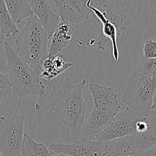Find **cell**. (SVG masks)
Listing matches in <instances>:
<instances>
[{
  "label": "cell",
  "instance_id": "cell-2",
  "mask_svg": "<svg viewBox=\"0 0 156 156\" xmlns=\"http://www.w3.org/2000/svg\"><path fill=\"white\" fill-rule=\"evenodd\" d=\"M24 21L15 40V51L30 68L39 74L41 62L48 56L49 35L34 15Z\"/></svg>",
  "mask_w": 156,
  "mask_h": 156
},
{
  "label": "cell",
  "instance_id": "cell-24",
  "mask_svg": "<svg viewBox=\"0 0 156 156\" xmlns=\"http://www.w3.org/2000/svg\"><path fill=\"white\" fill-rule=\"evenodd\" d=\"M142 156H156V145L151 149L145 151L142 154Z\"/></svg>",
  "mask_w": 156,
  "mask_h": 156
},
{
  "label": "cell",
  "instance_id": "cell-34",
  "mask_svg": "<svg viewBox=\"0 0 156 156\" xmlns=\"http://www.w3.org/2000/svg\"><path fill=\"white\" fill-rule=\"evenodd\" d=\"M155 76H156V74H155Z\"/></svg>",
  "mask_w": 156,
  "mask_h": 156
},
{
  "label": "cell",
  "instance_id": "cell-6",
  "mask_svg": "<svg viewBox=\"0 0 156 156\" xmlns=\"http://www.w3.org/2000/svg\"><path fill=\"white\" fill-rule=\"evenodd\" d=\"M143 118L147 117L124 106L116 116L112 123L103 132L95 136L96 141L105 143L134 135L136 124Z\"/></svg>",
  "mask_w": 156,
  "mask_h": 156
},
{
  "label": "cell",
  "instance_id": "cell-28",
  "mask_svg": "<svg viewBox=\"0 0 156 156\" xmlns=\"http://www.w3.org/2000/svg\"><path fill=\"white\" fill-rule=\"evenodd\" d=\"M152 111H156V91L154 94V98H153V103H152V108H151Z\"/></svg>",
  "mask_w": 156,
  "mask_h": 156
},
{
  "label": "cell",
  "instance_id": "cell-30",
  "mask_svg": "<svg viewBox=\"0 0 156 156\" xmlns=\"http://www.w3.org/2000/svg\"><path fill=\"white\" fill-rule=\"evenodd\" d=\"M53 156H70V155H64V154H53Z\"/></svg>",
  "mask_w": 156,
  "mask_h": 156
},
{
  "label": "cell",
  "instance_id": "cell-12",
  "mask_svg": "<svg viewBox=\"0 0 156 156\" xmlns=\"http://www.w3.org/2000/svg\"><path fill=\"white\" fill-rule=\"evenodd\" d=\"M33 14L40 20L50 36L59 24L60 17L52 9L50 0H28Z\"/></svg>",
  "mask_w": 156,
  "mask_h": 156
},
{
  "label": "cell",
  "instance_id": "cell-4",
  "mask_svg": "<svg viewBox=\"0 0 156 156\" xmlns=\"http://www.w3.org/2000/svg\"><path fill=\"white\" fill-rule=\"evenodd\" d=\"M155 91L156 76L136 72L126 79L121 102L126 108L149 118Z\"/></svg>",
  "mask_w": 156,
  "mask_h": 156
},
{
  "label": "cell",
  "instance_id": "cell-7",
  "mask_svg": "<svg viewBox=\"0 0 156 156\" xmlns=\"http://www.w3.org/2000/svg\"><path fill=\"white\" fill-rule=\"evenodd\" d=\"M93 0H88L87 2V6L91 10V12L95 15L97 19L101 22L100 33H99L98 40H94V42H87L82 43L80 41H78L81 45H88L91 46L93 44H95L98 50H105L106 46L108 42L111 43L112 46V54L114 58V62H117L120 59V52H119L118 46H117V38H118V33H117V27L114 23L111 22L101 12L99 8L95 7L92 5Z\"/></svg>",
  "mask_w": 156,
  "mask_h": 156
},
{
  "label": "cell",
  "instance_id": "cell-23",
  "mask_svg": "<svg viewBox=\"0 0 156 156\" xmlns=\"http://www.w3.org/2000/svg\"><path fill=\"white\" fill-rule=\"evenodd\" d=\"M12 89V85L7 76L0 72V90Z\"/></svg>",
  "mask_w": 156,
  "mask_h": 156
},
{
  "label": "cell",
  "instance_id": "cell-31",
  "mask_svg": "<svg viewBox=\"0 0 156 156\" xmlns=\"http://www.w3.org/2000/svg\"><path fill=\"white\" fill-rule=\"evenodd\" d=\"M18 156H24V155H23V154L22 153H21V154H20V155H18Z\"/></svg>",
  "mask_w": 156,
  "mask_h": 156
},
{
  "label": "cell",
  "instance_id": "cell-1",
  "mask_svg": "<svg viewBox=\"0 0 156 156\" xmlns=\"http://www.w3.org/2000/svg\"><path fill=\"white\" fill-rule=\"evenodd\" d=\"M87 85L85 78L79 83L67 79L55 93L50 105L56 120L75 132L80 130L85 121L87 106L83 91Z\"/></svg>",
  "mask_w": 156,
  "mask_h": 156
},
{
  "label": "cell",
  "instance_id": "cell-29",
  "mask_svg": "<svg viewBox=\"0 0 156 156\" xmlns=\"http://www.w3.org/2000/svg\"><path fill=\"white\" fill-rule=\"evenodd\" d=\"M4 41H5L4 38H3L2 35L1 31H0V44H1V45H2L3 43H4Z\"/></svg>",
  "mask_w": 156,
  "mask_h": 156
},
{
  "label": "cell",
  "instance_id": "cell-11",
  "mask_svg": "<svg viewBox=\"0 0 156 156\" xmlns=\"http://www.w3.org/2000/svg\"><path fill=\"white\" fill-rule=\"evenodd\" d=\"M74 34L73 24L60 18L57 27L49 36L48 56H56L66 48L74 37Z\"/></svg>",
  "mask_w": 156,
  "mask_h": 156
},
{
  "label": "cell",
  "instance_id": "cell-33",
  "mask_svg": "<svg viewBox=\"0 0 156 156\" xmlns=\"http://www.w3.org/2000/svg\"><path fill=\"white\" fill-rule=\"evenodd\" d=\"M0 156H2V155H1V153H0Z\"/></svg>",
  "mask_w": 156,
  "mask_h": 156
},
{
  "label": "cell",
  "instance_id": "cell-16",
  "mask_svg": "<svg viewBox=\"0 0 156 156\" xmlns=\"http://www.w3.org/2000/svg\"><path fill=\"white\" fill-rule=\"evenodd\" d=\"M5 2L17 26L34 15L28 0H5Z\"/></svg>",
  "mask_w": 156,
  "mask_h": 156
},
{
  "label": "cell",
  "instance_id": "cell-9",
  "mask_svg": "<svg viewBox=\"0 0 156 156\" xmlns=\"http://www.w3.org/2000/svg\"><path fill=\"white\" fill-rule=\"evenodd\" d=\"M88 86L93 99V109L108 113L114 117L121 111L122 102L112 88L92 82Z\"/></svg>",
  "mask_w": 156,
  "mask_h": 156
},
{
  "label": "cell",
  "instance_id": "cell-19",
  "mask_svg": "<svg viewBox=\"0 0 156 156\" xmlns=\"http://www.w3.org/2000/svg\"><path fill=\"white\" fill-rule=\"evenodd\" d=\"M135 146L139 155L156 145V127L151 125L149 129L141 133H135Z\"/></svg>",
  "mask_w": 156,
  "mask_h": 156
},
{
  "label": "cell",
  "instance_id": "cell-13",
  "mask_svg": "<svg viewBox=\"0 0 156 156\" xmlns=\"http://www.w3.org/2000/svg\"><path fill=\"white\" fill-rule=\"evenodd\" d=\"M97 156H141L135 146L134 135L105 142L103 149Z\"/></svg>",
  "mask_w": 156,
  "mask_h": 156
},
{
  "label": "cell",
  "instance_id": "cell-8",
  "mask_svg": "<svg viewBox=\"0 0 156 156\" xmlns=\"http://www.w3.org/2000/svg\"><path fill=\"white\" fill-rule=\"evenodd\" d=\"M88 0H50L53 12L60 18L73 24H82L88 21L91 10L87 6Z\"/></svg>",
  "mask_w": 156,
  "mask_h": 156
},
{
  "label": "cell",
  "instance_id": "cell-22",
  "mask_svg": "<svg viewBox=\"0 0 156 156\" xmlns=\"http://www.w3.org/2000/svg\"><path fill=\"white\" fill-rule=\"evenodd\" d=\"M143 57L146 59H156V41L148 40L143 46Z\"/></svg>",
  "mask_w": 156,
  "mask_h": 156
},
{
  "label": "cell",
  "instance_id": "cell-20",
  "mask_svg": "<svg viewBox=\"0 0 156 156\" xmlns=\"http://www.w3.org/2000/svg\"><path fill=\"white\" fill-rule=\"evenodd\" d=\"M21 153L25 156H53L47 146L34 141L28 134H24Z\"/></svg>",
  "mask_w": 156,
  "mask_h": 156
},
{
  "label": "cell",
  "instance_id": "cell-5",
  "mask_svg": "<svg viewBox=\"0 0 156 156\" xmlns=\"http://www.w3.org/2000/svg\"><path fill=\"white\" fill-rule=\"evenodd\" d=\"M24 117L8 114L0 129V153L2 156H18L24 143Z\"/></svg>",
  "mask_w": 156,
  "mask_h": 156
},
{
  "label": "cell",
  "instance_id": "cell-27",
  "mask_svg": "<svg viewBox=\"0 0 156 156\" xmlns=\"http://www.w3.org/2000/svg\"><path fill=\"white\" fill-rule=\"evenodd\" d=\"M8 114H5V113H0V129L2 127L3 123H4L5 120Z\"/></svg>",
  "mask_w": 156,
  "mask_h": 156
},
{
  "label": "cell",
  "instance_id": "cell-32",
  "mask_svg": "<svg viewBox=\"0 0 156 156\" xmlns=\"http://www.w3.org/2000/svg\"><path fill=\"white\" fill-rule=\"evenodd\" d=\"M2 103V101H1V100H0V104H1Z\"/></svg>",
  "mask_w": 156,
  "mask_h": 156
},
{
  "label": "cell",
  "instance_id": "cell-3",
  "mask_svg": "<svg viewBox=\"0 0 156 156\" xmlns=\"http://www.w3.org/2000/svg\"><path fill=\"white\" fill-rule=\"evenodd\" d=\"M2 46L5 53L7 76L14 94L20 98L44 95L45 85L39 74L21 59L7 41H5Z\"/></svg>",
  "mask_w": 156,
  "mask_h": 156
},
{
  "label": "cell",
  "instance_id": "cell-18",
  "mask_svg": "<svg viewBox=\"0 0 156 156\" xmlns=\"http://www.w3.org/2000/svg\"><path fill=\"white\" fill-rule=\"evenodd\" d=\"M99 9L111 22L115 24L117 29L118 37L123 36L126 32L129 25V21H128L127 18L107 3L101 5Z\"/></svg>",
  "mask_w": 156,
  "mask_h": 156
},
{
  "label": "cell",
  "instance_id": "cell-25",
  "mask_svg": "<svg viewBox=\"0 0 156 156\" xmlns=\"http://www.w3.org/2000/svg\"><path fill=\"white\" fill-rule=\"evenodd\" d=\"M150 11L151 13L153 15L156 16V0H152L150 6Z\"/></svg>",
  "mask_w": 156,
  "mask_h": 156
},
{
  "label": "cell",
  "instance_id": "cell-21",
  "mask_svg": "<svg viewBox=\"0 0 156 156\" xmlns=\"http://www.w3.org/2000/svg\"><path fill=\"white\" fill-rule=\"evenodd\" d=\"M138 72L146 76H155L156 59H146L143 56L140 60Z\"/></svg>",
  "mask_w": 156,
  "mask_h": 156
},
{
  "label": "cell",
  "instance_id": "cell-15",
  "mask_svg": "<svg viewBox=\"0 0 156 156\" xmlns=\"http://www.w3.org/2000/svg\"><path fill=\"white\" fill-rule=\"evenodd\" d=\"M115 117L108 113L93 109L90 113L85 124V129L89 134L97 136L108 127Z\"/></svg>",
  "mask_w": 156,
  "mask_h": 156
},
{
  "label": "cell",
  "instance_id": "cell-10",
  "mask_svg": "<svg viewBox=\"0 0 156 156\" xmlns=\"http://www.w3.org/2000/svg\"><path fill=\"white\" fill-rule=\"evenodd\" d=\"M105 143L90 141L82 138L69 144L49 143L47 147L53 154H64L70 156H97L104 147Z\"/></svg>",
  "mask_w": 156,
  "mask_h": 156
},
{
  "label": "cell",
  "instance_id": "cell-26",
  "mask_svg": "<svg viewBox=\"0 0 156 156\" xmlns=\"http://www.w3.org/2000/svg\"><path fill=\"white\" fill-rule=\"evenodd\" d=\"M155 111V113H154L153 116L152 117H149V121L152 126L156 127V111Z\"/></svg>",
  "mask_w": 156,
  "mask_h": 156
},
{
  "label": "cell",
  "instance_id": "cell-14",
  "mask_svg": "<svg viewBox=\"0 0 156 156\" xmlns=\"http://www.w3.org/2000/svg\"><path fill=\"white\" fill-rule=\"evenodd\" d=\"M73 66L72 62H66L59 55L47 56L41 62L39 76L41 79L50 82Z\"/></svg>",
  "mask_w": 156,
  "mask_h": 156
},
{
  "label": "cell",
  "instance_id": "cell-17",
  "mask_svg": "<svg viewBox=\"0 0 156 156\" xmlns=\"http://www.w3.org/2000/svg\"><path fill=\"white\" fill-rule=\"evenodd\" d=\"M0 31L3 38L17 37L20 33L19 28L9 14L5 0H0Z\"/></svg>",
  "mask_w": 156,
  "mask_h": 156
}]
</instances>
